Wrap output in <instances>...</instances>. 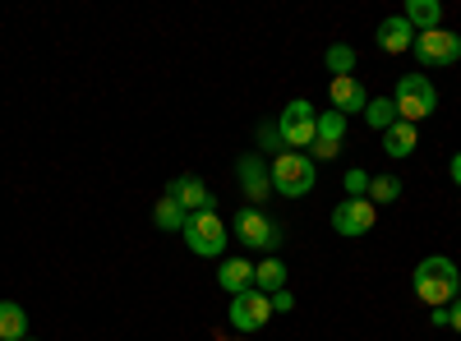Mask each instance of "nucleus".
I'll return each mask as SVG.
<instances>
[{
  "label": "nucleus",
  "instance_id": "f257e3e1",
  "mask_svg": "<svg viewBox=\"0 0 461 341\" xmlns=\"http://www.w3.org/2000/svg\"><path fill=\"white\" fill-rule=\"evenodd\" d=\"M415 295L425 300L429 310H447L452 300L461 295V268L443 254H429L415 263Z\"/></svg>",
  "mask_w": 461,
  "mask_h": 341
},
{
  "label": "nucleus",
  "instance_id": "f03ea898",
  "mask_svg": "<svg viewBox=\"0 0 461 341\" xmlns=\"http://www.w3.org/2000/svg\"><path fill=\"white\" fill-rule=\"evenodd\" d=\"M267 175H273V194L282 199H304V194H314V184H319V166L310 153H277L273 166H267Z\"/></svg>",
  "mask_w": 461,
  "mask_h": 341
},
{
  "label": "nucleus",
  "instance_id": "7ed1b4c3",
  "mask_svg": "<svg viewBox=\"0 0 461 341\" xmlns=\"http://www.w3.org/2000/svg\"><path fill=\"white\" fill-rule=\"evenodd\" d=\"M393 106H397V116L406 125H420L425 116H434L438 93H434V84L425 79V74H402L397 88H393Z\"/></svg>",
  "mask_w": 461,
  "mask_h": 341
},
{
  "label": "nucleus",
  "instance_id": "20e7f679",
  "mask_svg": "<svg viewBox=\"0 0 461 341\" xmlns=\"http://www.w3.org/2000/svg\"><path fill=\"white\" fill-rule=\"evenodd\" d=\"M230 221H236V240H240L249 254H267V258L277 254V245H282V226L267 217V212H258V208H240Z\"/></svg>",
  "mask_w": 461,
  "mask_h": 341
},
{
  "label": "nucleus",
  "instance_id": "39448f33",
  "mask_svg": "<svg viewBox=\"0 0 461 341\" xmlns=\"http://www.w3.org/2000/svg\"><path fill=\"white\" fill-rule=\"evenodd\" d=\"M180 236H185V245L194 249L199 258H221V254H226V240H230L226 221L217 217V208H212V212H194V217L185 221Z\"/></svg>",
  "mask_w": 461,
  "mask_h": 341
},
{
  "label": "nucleus",
  "instance_id": "423d86ee",
  "mask_svg": "<svg viewBox=\"0 0 461 341\" xmlns=\"http://www.w3.org/2000/svg\"><path fill=\"white\" fill-rule=\"evenodd\" d=\"M277 130H282V143L291 148V153H304V148L314 143V130H319V111L304 102V97H295V102H286V111L277 116Z\"/></svg>",
  "mask_w": 461,
  "mask_h": 341
},
{
  "label": "nucleus",
  "instance_id": "0eeeda50",
  "mask_svg": "<svg viewBox=\"0 0 461 341\" xmlns=\"http://www.w3.org/2000/svg\"><path fill=\"white\" fill-rule=\"evenodd\" d=\"M415 60L425 69H452L461 60V37L447 32V28H434V32H415Z\"/></svg>",
  "mask_w": 461,
  "mask_h": 341
},
{
  "label": "nucleus",
  "instance_id": "6e6552de",
  "mask_svg": "<svg viewBox=\"0 0 461 341\" xmlns=\"http://www.w3.org/2000/svg\"><path fill=\"white\" fill-rule=\"evenodd\" d=\"M267 319H273V295H263V291L230 295V328L236 332H258L267 328Z\"/></svg>",
  "mask_w": 461,
  "mask_h": 341
},
{
  "label": "nucleus",
  "instance_id": "1a4fd4ad",
  "mask_svg": "<svg viewBox=\"0 0 461 341\" xmlns=\"http://www.w3.org/2000/svg\"><path fill=\"white\" fill-rule=\"evenodd\" d=\"M374 221H378V208L369 199H341L332 208V231L346 236V240H356V236H369L374 231Z\"/></svg>",
  "mask_w": 461,
  "mask_h": 341
},
{
  "label": "nucleus",
  "instance_id": "9d476101",
  "mask_svg": "<svg viewBox=\"0 0 461 341\" xmlns=\"http://www.w3.org/2000/svg\"><path fill=\"white\" fill-rule=\"evenodd\" d=\"M341 139H346V116H341V111H319V130H314V143H310V157L314 162L337 157Z\"/></svg>",
  "mask_w": 461,
  "mask_h": 341
},
{
  "label": "nucleus",
  "instance_id": "9b49d317",
  "mask_svg": "<svg viewBox=\"0 0 461 341\" xmlns=\"http://www.w3.org/2000/svg\"><path fill=\"white\" fill-rule=\"evenodd\" d=\"M236 171H240V184H245L249 208L267 203V194H273V175H267V162H263L258 153H245V157L236 162Z\"/></svg>",
  "mask_w": 461,
  "mask_h": 341
},
{
  "label": "nucleus",
  "instance_id": "f8f14e48",
  "mask_svg": "<svg viewBox=\"0 0 461 341\" xmlns=\"http://www.w3.org/2000/svg\"><path fill=\"white\" fill-rule=\"evenodd\" d=\"M167 194H171L189 217H194V212H212V203H217V199H212V189H208L199 175H176V180L167 184Z\"/></svg>",
  "mask_w": 461,
  "mask_h": 341
},
{
  "label": "nucleus",
  "instance_id": "ddd939ff",
  "mask_svg": "<svg viewBox=\"0 0 461 341\" xmlns=\"http://www.w3.org/2000/svg\"><path fill=\"white\" fill-rule=\"evenodd\" d=\"M378 51H388V56H402V51H411L415 47V28L402 19V14H393V19H383L378 23Z\"/></svg>",
  "mask_w": 461,
  "mask_h": 341
},
{
  "label": "nucleus",
  "instance_id": "4468645a",
  "mask_svg": "<svg viewBox=\"0 0 461 341\" xmlns=\"http://www.w3.org/2000/svg\"><path fill=\"white\" fill-rule=\"evenodd\" d=\"M217 286H221L226 295L254 291V263H249V258H221V263H217Z\"/></svg>",
  "mask_w": 461,
  "mask_h": 341
},
{
  "label": "nucleus",
  "instance_id": "2eb2a0df",
  "mask_svg": "<svg viewBox=\"0 0 461 341\" xmlns=\"http://www.w3.org/2000/svg\"><path fill=\"white\" fill-rule=\"evenodd\" d=\"M332 111H341V116H351V111H360L365 116V102H369V93L360 88V79L351 74V79H332Z\"/></svg>",
  "mask_w": 461,
  "mask_h": 341
},
{
  "label": "nucleus",
  "instance_id": "dca6fc26",
  "mask_svg": "<svg viewBox=\"0 0 461 341\" xmlns=\"http://www.w3.org/2000/svg\"><path fill=\"white\" fill-rule=\"evenodd\" d=\"M402 19H406L415 32H434V28H443V5H438V0H406Z\"/></svg>",
  "mask_w": 461,
  "mask_h": 341
},
{
  "label": "nucleus",
  "instance_id": "f3484780",
  "mask_svg": "<svg viewBox=\"0 0 461 341\" xmlns=\"http://www.w3.org/2000/svg\"><path fill=\"white\" fill-rule=\"evenodd\" d=\"M415 148H420V130L406 125V121H397L388 134H383V153H388V157H411Z\"/></svg>",
  "mask_w": 461,
  "mask_h": 341
},
{
  "label": "nucleus",
  "instance_id": "a211bd4d",
  "mask_svg": "<svg viewBox=\"0 0 461 341\" xmlns=\"http://www.w3.org/2000/svg\"><path fill=\"white\" fill-rule=\"evenodd\" d=\"M254 291H263V295L286 291V263H282V258H263V263H254Z\"/></svg>",
  "mask_w": 461,
  "mask_h": 341
},
{
  "label": "nucleus",
  "instance_id": "6ab92c4d",
  "mask_svg": "<svg viewBox=\"0 0 461 341\" xmlns=\"http://www.w3.org/2000/svg\"><path fill=\"white\" fill-rule=\"evenodd\" d=\"M397 121H402V116H397L393 97H369V102H365V125H369L374 134H388Z\"/></svg>",
  "mask_w": 461,
  "mask_h": 341
},
{
  "label": "nucleus",
  "instance_id": "aec40b11",
  "mask_svg": "<svg viewBox=\"0 0 461 341\" xmlns=\"http://www.w3.org/2000/svg\"><path fill=\"white\" fill-rule=\"evenodd\" d=\"M28 337V314L14 300H0V341H23Z\"/></svg>",
  "mask_w": 461,
  "mask_h": 341
},
{
  "label": "nucleus",
  "instance_id": "412c9836",
  "mask_svg": "<svg viewBox=\"0 0 461 341\" xmlns=\"http://www.w3.org/2000/svg\"><path fill=\"white\" fill-rule=\"evenodd\" d=\"M152 221H158V231H185L189 212H185L171 194H162V199H158V208H152Z\"/></svg>",
  "mask_w": 461,
  "mask_h": 341
},
{
  "label": "nucleus",
  "instance_id": "4be33fe9",
  "mask_svg": "<svg viewBox=\"0 0 461 341\" xmlns=\"http://www.w3.org/2000/svg\"><path fill=\"white\" fill-rule=\"evenodd\" d=\"M402 199V180L397 175H374L369 180V203L383 208V203H397Z\"/></svg>",
  "mask_w": 461,
  "mask_h": 341
},
{
  "label": "nucleus",
  "instance_id": "5701e85b",
  "mask_svg": "<svg viewBox=\"0 0 461 341\" xmlns=\"http://www.w3.org/2000/svg\"><path fill=\"white\" fill-rule=\"evenodd\" d=\"M323 60H328V69H332V79H351V69H356V51H351V47L337 42V47H328Z\"/></svg>",
  "mask_w": 461,
  "mask_h": 341
},
{
  "label": "nucleus",
  "instance_id": "b1692460",
  "mask_svg": "<svg viewBox=\"0 0 461 341\" xmlns=\"http://www.w3.org/2000/svg\"><path fill=\"white\" fill-rule=\"evenodd\" d=\"M369 180H374L369 171L351 166V171H346V180H341L346 184V199H369Z\"/></svg>",
  "mask_w": 461,
  "mask_h": 341
},
{
  "label": "nucleus",
  "instance_id": "393cba45",
  "mask_svg": "<svg viewBox=\"0 0 461 341\" xmlns=\"http://www.w3.org/2000/svg\"><path fill=\"white\" fill-rule=\"evenodd\" d=\"M258 148H263V153H286V143H282V130L277 125H258Z\"/></svg>",
  "mask_w": 461,
  "mask_h": 341
},
{
  "label": "nucleus",
  "instance_id": "a878e982",
  "mask_svg": "<svg viewBox=\"0 0 461 341\" xmlns=\"http://www.w3.org/2000/svg\"><path fill=\"white\" fill-rule=\"evenodd\" d=\"M291 310H295V295L291 291H277L273 295V314H291Z\"/></svg>",
  "mask_w": 461,
  "mask_h": 341
},
{
  "label": "nucleus",
  "instance_id": "bb28decb",
  "mask_svg": "<svg viewBox=\"0 0 461 341\" xmlns=\"http://www.w3.org/2000/svg\"><path fill=\"white\" fill-rule=\"evenodd\" d=\"M429 323H434V328H452V314H447V310H429Z\"/></svg>",
  "mask_w": 461,
  "mask_h": 341
},
{
  "label": "nucleus",
  "instance_id": "cd10ccee",
  "mask_svg": "<svg viewBox=\"0 0 461 341\" xmlns=\"http://www.w3.org/2000/svg\"><path fill=\"white\" fill-rule=\"evenodd\" d=\"M447 314H452V332H461V295L447 305Z\"/></svg>",
  "mask_w": 461,
  "mask_h": 341
},
{
  "label": "nucleus",
  "instance_id": "c85d7f7f",
  "mask_svg": "<svg viewBox=\"0 0 461 341\" xmlns=\"http://www.w3.org/2000/svg\"><path fill=\"white\" fill-rule=\"evenodd\" d=\"M452 184H461V153L452 157Z\"/></svg>",
  "mask_w": 461,
  "mask_h": 341
},
{
  "label": "nucleus",
  "instance_id": "c756f323",
  "mask_svg": "<svg viewBox=\"0 0 461 341\" xmlns=\"http://www.w3.org/2000/svg\"><path fill=\"white\" fill-rule=\"evenodd\" d=\"M23 341H37V337H23Z\"/></svg>",
  "mask_w": 461,
  "mask_h": 341
}]
</instances>
